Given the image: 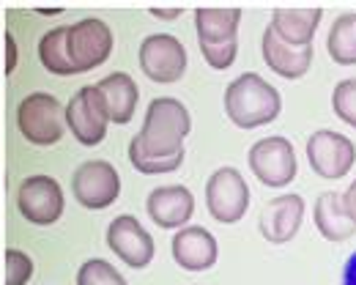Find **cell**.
Segmentation results:
<instances>
[{"label":"cell","instance_id":"1","mask_svg":"<svg viewBox=\"0 0 356 285\" xmlns=\"http://www.w3.org/2000/svg\"><path fill=\"white\" fill-rule=\"evenodd\" d=\"M192 129L189 110L170 96L148 104L143 129L129 142V159L143 176L173 173L184 162V140Z\"/></svg>","mask_w":356,"mask_h":285},{"label":"cell","instance_id":"2","mask_svg":"<svg viewBox=\"0 0 356 285\" xmlns=\"http://www.w3.org/2000/svg\"><path fill=\"white\" fill-rule=\"evenodd\" d=\"M282 110V99L274 86L255 72L236 77L225 88V113L238 129H258L271 124Z\"/></svg>","mask_w":356,"mask_h":285},{"label":"cell","instance_id":"3","mask_svg":"<svg viewBox=\"0 0 356 285\" xmlns=\"http://www.w3.org/2000/svg\"><path fill=\"white\" fill-rule=\"evenodd\" d=\"M66 110L58 104L52 94H31L17 107V129L33 145H52L63 138Z\"/></svg>","mask_w":356,"mask_h":285},{"label":"cell","instance_id":"4","mask_svg":"<svg viewBox=\"0 0 356 285\" xmlns=\"http://www.w3.org/2000/svg\"><path fill=\"white\" fill-rule=\"evenodd\" d=\"M110 113L99 86H86L66 104V127L83 145H99L107 135Z\"/></svg>","mask_w":356,"mask_h":285},{"label":"cell","instance_id":"5","mask_svg":"<svg viewBox=\"0 0 356 285\" xmlns=\"http://www.w3.org/2000/svg\"><path fill=\"white\" fill-rule=\"evenodd\" d=\"M206 206L209 214L222 222V225H233L238 222L247 209H250V187L241 179V173L236 168H220L209 184H206Z\"/></svg>","mask_w":356,"mask_h":285},{"label":"cell","instance_id":"6","mask_svg":"<svg viewBox=\"0 0 356 285\" xmlns=\"http://www.w3.org/2000/svg\"><path fill=\"white\" fill-rule=\"evenodd\" d=\"M252 176L266 187H285L296 179V151L288 138H264L250 148Z\"/></svg>","mask_w":356,"mask_h":285},{"label":"cell","instance_id":"7","mask_svg":"<svg viewBox=\"0 0 356 285\" xmlns=\"http://www.w3.org/2000/svg\"><path fill=\"white\" fill-rule=\"evenodd\" d=\"M72 190L80 206L86 209H107L121 195V176L104 159H90L80 165L72 176Z\"/></svg>","mask_w":356,"mask_h":285},{"label":"cell","instance_id":"8","mask_svg":"<svg viewBox=\"0 0 356 285\" xmlns=\"http://www.w3.org/2000/svg\"><path fill=\"white\" fill-rule=\"evenodd\" d=\"M140 69L154 83H178L186 72V49L170 33H154L140 44Z\"/></svg>","mask_w":356,"mask_h":285},{"label":"cell","instance_id":"9","mask_svg":"<svg viewBox=\"0 0 356 285\" xmlns=\"http://www.w3.org/2000/svg\"><path fill=\"white\" fill-rule=\"evenodd\" d=\"M307 159L321 179H343L354 168L356 145L340 132L318 129L307 140Z\"/></svg>","mask_w":356,"mask_h":285},{"label":"cell","instance_id":"10","mask_svg":"<svg viewBox=\"0 0 356 285\" xmlns=\"http://www.w3.org/2000/svg\"><path fill=\"white\" fill-rule=\"evenodd\" d=\"M19 214L33 225H52L63 214V190L49 176H31L17 190Z\"/></svg>","mask_w":356,"mask_h":285},{"label":"cell","instance_id":"11","mask_svg":"<svg viewBox=\"0 0 356 285\" xmlns=\"http://www.w3.org/2000/svg\"><path fill=\"white\" fill-rule=\"evenodd\" d=\"M110 49H113V31L107 22L88 17L69 25V58L80 74L102 66Z\"/></svg>","mask_w":356,"mask_h":285},{"label":"cell","instance_id":"12","mask_svg":"<svg viewBox=\"0 0 356 285\" xmlns=\"http://www.w3.org/2000/svg\"><path fill=\"white\" fill-rule=\"evenodd\" d=\"M107 244L132 269H145L154 261V238L132 214H121L110 222Z\"/></svg>","mask_w":356,"mask_h":285},{"label":"cell","instance_id":"13","mask_svg":"<svg viewBox=\"0 0 356 285\" xmlns=\"http://www.w3.org/2000/svg\"><path fill=\"white\" fill-rule=\"evenodd\" d=\"M305 220V197L299 195H282L268 200L261 211V234L271 244H285L299 234Z\"/></svg>","mask_w":356,"mask_h":285},{"label":"cell","instance_id":"14","mask_svg":"<svg viewBox=\"0 0 356 285\" xmlns=\"http://www.w3.org/2000/svg\"><path fill=\"white\" fill-rule=\"evenodd\" d=\"M217 255H220L217 238L211 236L206 228H200V225L181 228L173 236V258H176L178 266L186 269V272L211 269L217 263Z\"/></svg>","mask_w":356,"mask_h":285},{"label":"cell","instance_id":"15","mask_svg":"<svg viewBox=\"0 0 356 285\" xmlns=\"http://www.w3.org/2000/svg\"><path fill=\"white\" fill-rule=\"evenodd\" d=\"M145 209H148V217L170 231V228H184L186 220H192V211H195V197L192 192L181 184H173V187H159L148 195L145 200Z\"/></svg>","mask_w":356,"mask_h":285},{"label":"cell","instance_id":"16","mask_svg":"<svg viewBox=\"0 0 356 285\" xmlns=\"http://www.w3.org/2000/svg\"><path fill=\"white\" fill-rule=\"evenodd\" d=\"M261 47H264V60L274 74H280L285 80H296V77L307 74L312 63V44L310 47H293L285 39H280L277 31L268 25L264 31V44Z\"/></svg>","mask_w":356,"mask_h":285},{"label":"cell","instance_id":"17","mask_svg":"<svg viewBox=\"0 0 356 285\" xmlns=\"http://www.w3.org/2000/svg\"><path fill=\"white\" fill-rule=\"evenodd\" d=\"M315 228L329 241H346L356 234L354 217L346 209L340 192H321L315 200Z\"/></svg>","mask_w":356,"mask_h":285},{"label":"cell","instance_id":"18","mask_svg":"<svg viewBox=\"0 0 356 285\" xmlns=\"http://www.w3.org/2000/svg\"><path fill=\"white\" fill-rule=\"evenodd\" d=\"M321 17H323L321 8H274L268 25L288 44H293V47H310L312 36H315V31L321 25Z\"/></svg>","mask_w":356,"mask_h":285},{"label":"cell","instance_id":"19","mask_svg":"<svg viewBox=\"0 0 356 285\" xmlns=\"http://www.w3.org/2000/svg\"><path fill=\"white\" fill-rule=\"evenodd\" d=\"M96 86L104 94L110 121L113 124H129L134 115V107H137V96H140L132 77L127 72H113L104 80H99Z\"/></svg>","mask_w":356,"mask_h":285},{"label":"cell","instance_id":"20","mask_svg":"<svg viewBox=\"0 0 356 285\" xmlns=\"http://www.w3.org/2000/svg\"><path fill=\"white\" fill-rule=\"evenodd\" d=\"M238 22L241 8H197L195 11V28L200 42H230L238 39Z\"/></svg>","mask_w":356,"mask_h":285},{"label":"cell","instance_id":"21","mask_svg":"<svg viewBox=\"0 0 356 285\" xmlns=\"http://www.w3.org/2000/svg\"><path fill=\"white\" fill-rule=\"evenodd\" d=\"M39 60L49 74H60V77H72L80 74L77 66L69 58V25H58L52 31H47L39 42Z\"/></svg>","mask_w":356,"mask_h":285},{"label":"cell","instance_id":"22","mask_svg":"<svg viewBox=\"0 0 356 285\" xmlns=\"http://www.w3.org/2000/svg\"><path fill=\"white\" fill-rule=\"evenodd\" d=\"M329 55L340 66H356V14H343L329 31Z\"/></svg>","mask_w":356,"mask_h":285},{"label":"cell","instance_id":"23","mask_svg":"<svg viewBox=\"0 0 356 285\" xmlns=\"http://www.w3.org/2000/svg\"><path fill=\"white\" fill-rule=\"evenodd\" d=\"M77 285H127V280L113 263L102 258H90L77 272Z\"/></svg>","mask_w":356,"mask_h":285},{"label":"cell","instance_id":"24","mask_svg":"<svg viewBox=\"0 0 356 285\" xmlns=\"http://www.w3.org/2000/svg\"><path fill=\"white\" fill-rule=\"evenodd\" d=\"M3 269V285H25L33 277V261L22 250H6Z\"/></svg>","mask_w":356,"mask_h":285},{"label":"cell","instance_id":"25","mask_svg":"<svg viewBox=\"0 0 356 285\" xmlns=\"http://www.w3.org/2000/svg\"><path fill=\"white\" fill-rule=\"evenodd\" d=\"M332 110L337 118H343L348 127L356 129V77L337 83V88L332 94Z\"/></svg>","mask_w":356,"mask_h":285},{"label":"cell","instance_id":"26","mask_svg":"<svg viewBox=\"0 0 356 285\" xmlns=\"http://www.w3.org/2000/svg\"><path fill=\"white\" fill-rule=\"evenodd\" d=\"M200 52L206 58V63L217 72L227 69L233 60H236V52H238V39H230V42H200Z\"/></svg>","mask_w":356,"mask_h":285},{"label":"cell","instance_id":"27","mask_svg":"<svg viewBox=\"0 0 356 285\" xmlns=\"http://www.w3.org/2000/svg\"><path fill=\"white\" fill-rule=\"evenodd\" d=\"M3 47H6L3 72H6V74H11V72L17 69V42H14V36H11V33H6V36H3Z\"/></svg>","mask_w":356,"mask_h":285},{"label":"cell","instance_id":"28","mask_svg":"<svg viewBox=\"0 0 356 285\" xmlns=\"http://www.w3.org/2000/svg\"><path fill=\"white\" fill-rule=\"evenodd\" d=\"M343 285H356V252L346 261V269H343Z\"/></svg>","mask_w":356,"mask_h":285},{"label":"cell","instance_id":"29","mask_svg":"<svg viewBox=\"0 0 356 285\" xmlns=\"http://www.w3.org/2000/svg\"><path fill=\"white\" fill-rule=\"evenodd\" d=\"M343 200H346V209H348V214L354 217V222H356V181L348 187V192L343 195Z\"/></svg>","mask_w":356,"mask_h":285},{"label":"cell","instance_id":"30","mask_svg":"<svg viewBox=\"0 0 356 285\" xmlns=\"http://www.w3.org/2000/svg\"><path fill=\"white\" fill-rule=\"evenodd\" d=\"M151 14L156 19H178L181 17V8H151Z\"/></svg>","mask_w":356,"mask_h":285},{"label":"cell","instance_id":"31","mask_svg":"<svg viewBox=\"0 0 356 285\" xmlns=\"http://www.w3.org/2000/svg\"><path fill=\"white\" fill-rule=\"evenodd\" d=\"M42 14H47V17H55V14H60V8H42Z\"/></svg>","mask_w":356,"mask_h":285}]
</instances>
